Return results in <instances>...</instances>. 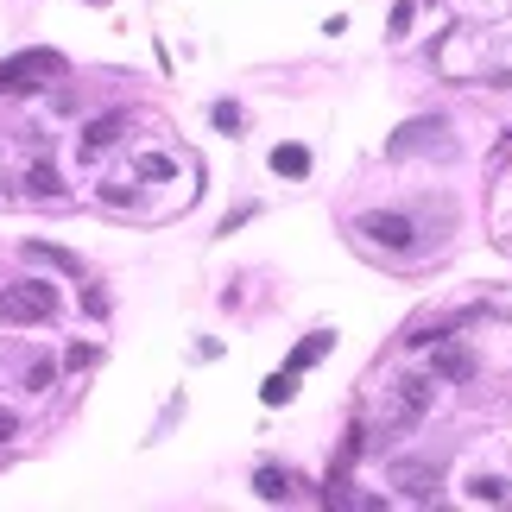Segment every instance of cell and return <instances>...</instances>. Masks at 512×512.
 Here are the masks:
<instances>
[{"instance_id": "cell-1", "label": "cell", "mask_w": 512, "mask_h": 512, "mask_svg": "<svg viewBox=\"0 0 512 512\" xmlns=\"http://www.w3.org/2000/svg\"><path fill=\"white\" fill-rule=\"evenodd\" d=\"M51 317H57V285L19 279L0 291V323H51Z\"/></svg>"}, {"instance_id": "cell-2", "label": "cell", "mask_w": 512, "mask_h": 512, "mask_svg": "<svg viewBox=\"0 0 512 512\" xmlns=\"http://www.w3.org/2000/svg\"><path fill=\"white\" fill-rule=\"evenodd\" d=\"M57 76H64V57L57 51H19L0 64V95H26L38 83H57Z\"/></svg>"}, {"instance_id": "cell-3", "label": "cell", "mask_w": 512, "mask_h": 512, "mask_svg": "<svg viewBox=\"0 0 512 512\" xmlns=\"http://www.w3.org/2000/svg\"><path fill=\"white\" fill-rule=\"evenodd\" d=\"M361 234L373 247H386V253H411V241H418V222L411 215H399V209H373V215H361Z\"/></svg>"}, {"instance_id": "cell-4", "label": "cell", "mask_w": 512, "mask_h": 512, "mask_svg": "<svg viewBox=\"0 0 512 512\" xmlns=\"http://www.w3.org/2000/svg\"><path fill=\"white\" fill-rule=\"evenodd\" d=\"M443 140V121H411L399 140H386V159H411V152H424V146H437Z\"/></svg>"}, {"instance_id": "cell-5", "label": "cell", "mask_w": 512, "mask_h": 512, "mask_svg": "<svg viewBox=\"0 0 512 512\" xmlns=\"http://www.w3.org/2000/svg\"><path fill=\"white\" fill-rule=\"evenodd\" d=\"M127 133V114H102V121H89L83 127V159H102V152L114 146Z\"/></svg>"}, {"instance_id": "cell-6", "label": "cell", "mask_w": 512, "mask_h": 512, "mask_svg": "<svg viewBox=\"0 0 512 512\" xmlns=\"http://www.w3.org/2000/svg\"><path fill=\"white\" fill-rule=\"evenodd\" d=\"M430 405V380H399V411H392V424H418Z\"/></svg>"}, {"instance_id": "cell-7", "label": "cell", "mask_w": 512, "mask_h": 512, "mask_svg": "<svg viewBox=\"0 0 512 512\" xmlns=\"http://www.w3.org/2000/svg\"><path fill=\"white\" fill-rule=\"evenodd\" d=\"M430 367H437V380H468V373H475V354H468L462 342H449V348H437V361H430Z\"/></svg>"}, {"instance_id": "cell-8", "label": "cell", "mask_w": 512, "mask_h": 512, "mask_svg": "<svg viewBox=\"0 0 512 512\" xmlns=\"http://www.w3.org/2000/svg\"><path fill=\"white\" fill-rule=\"evenodd\" d=\"M26 260L57 266V272H70V279H83V260H76V253H64V247H51V241H26Z\"/></svg>"}, {"instance_id": "cell-9", "label": "cell", "mask_w": 512, "mask_h": 512, "mask_svg": "<svg viewBox=\"0 0 512 512\" xmlns=\"http://www.w3.org/2000/svg\"><path fill=\"white\" fill-rule=\"evenodd\" d=\"M253 494L279 506V500H291V475H279V468H260V475H253Z\"/></svg>"}, {"instance_id": "cell-10", "label": "cell", "mask_w": 512, "mask_h": 512, "mask_svg": "<svg viewBox=\"0 0 512 512\" xmlns=\"http://www.w3.org/2000/svg\"><path fill=\"white\" fill-rule=\"evenodd\" d=\"M329 348H336V336H329V329H317L310 342H298V354H291V367H298V373H304V367H317Z\"/></svg>"}, {"instance_id": "cell-11", "label": "cell", "mask_w": 512, "mask_h": 512, "mask_svg": "<svg viewBox=\"0 0 512 512\" xmlns=\"http://www.w3.org/2000/svg\"><path fill=\"white\" fill-rule=\"evenodd\" d=\"M272 171H279V177H304L310 171V152L304 146H272Z\"/></svg>"}, {"instance_id": "cell-12", "label": "cell", "mask_w": 512, "mask_h": 512, "mask_svg": "<svg viewBox=\"0 0 512 512\" xmlns=\"http://www.w3.org/2000/svg\"><path fill=\"white\" fill-rule=\"evenodd\" d=\"M291 392H298V367H285V373H272V380L260 386V399H266V405H285V399H291Z\"/></svg>"}, {"instance_id": "cell-13", "label": "cell", "mask_w": 512, "mask_h": 512, "mask_svg": "<svg viewBox=\"0 0 512 512\" xmlns=\"http://www.w3.org/2000/svg\"><path fill=\"white\" fill-rule=\"evenodd\" d=\"M26 190H32V196H64V184H57L51 165H32V171H26Z\"/></svg>"}, {"instance_id": "cell-14", "label": "cell", "mask_w": 512, "mask_h": 512, "mask_svg": "<svg viewBox=\"0 0 512 512\" xmlns=\"http://www.w3.org/2000/svg\"><path fill=\"white\" fill-rule=\"evenodd\" d=\"M209 121L222 127V133H241V121H247V114L234 108V102H215V108H209Z\"/></svg>"}, {"instance_id": "cell-15", "label": "cell", "mask_w": 512, "mask_h": 512, "mask_svg": "<svg viewBox=\"0 0 512 512\" xmlns=\"http://www.w3.org/2000/svg\"><path fill=\"white\" fill-rule=\"evenodd\" d=\"M51 373H57L51 361H32V373H26V386H32V392H45V386H51Z\"/></svg>"}, {"instance_id": "cell-16", "label": "cell", "mask_w": 512, "mask_h": 512, "mask_svg": "<svg viewBox=\"0 0 512 512\" xmlns=\"http://www.w3.org/2000/svg\"><path fill=\"white\" fill-rule=\"evenodd\" d=\"M405 487H411V500H424V494H430V468H411Z\"/></svg>"}, {"instance_id": "cell-17", "label": "cell", "mask_w": 512, "mask_h": 512, "mask_svg": "<svg viewBox=\"0 0 512 512\" xmlns=\"http://www.w3.org/2000/svg\"><path fill=\"white\" fill-rule=\"evenodd\" d=\"M13 437H19V418H13L7 405H0V443H13Z\"/></svg>"}, {"instance_id": "cell-18", "label": "cell", "mask_w": 512, "mask_h": 512, "mask_svg": "<svg viewBox=\"0 0 512 512\" xmlns=\"http://www.w3.org/2000/svg\"><path fill=\"white\" fill-rule=\"evenodd\" d=\"M140 177H171V159H140Z\"/></svg>"}]
</instances>
